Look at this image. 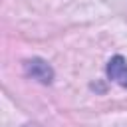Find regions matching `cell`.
<instances>
[{
    "instance_id": "1",
    "label": "cell",
    "mask_w": 127,
    "mask_h": 127,
    "mask_svg": "<svg viewBox=\"0 0 127 127\" xmlns=\"http://www.w3.org/2000/svg\"><path fill=\"white\" fill-rule=\"evenodd\" d=\"M26 67V73L32 77V79H38L40 83H50L54 79V69L50 67L48 62L40 60V58H32L24 64Z\"/></svg>"
},
{
    "instance_id": "2",
    "label": "cell",
    "mask_w": 127,
    "mask_h": 127,
    "mask_svg": "<svg viewBox=\"0 0 127 127\" xmlns=\"http://www.w3.org/2000/svg\"><path fill=\"white\" fill-rule=\"evenodd\" d=\"M107 77L121 87H127V62L123 56H113L107 62Z\"/></svg>"
}]
</instances>
